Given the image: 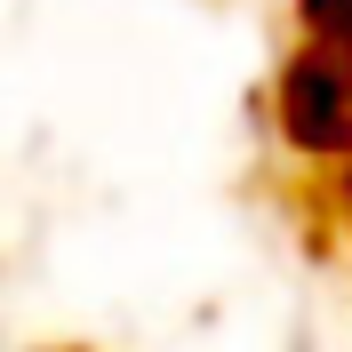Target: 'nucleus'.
Wrapping results in <instances>:
<instances>
[{
    "instance_id": "1",
    "label": "nucleus",
    "mask_w": 352,
    "mask_h": 352,
    "mask_svg": "<svg viewBox=\"0 0 352 352\" xmlns=\"http://www.w3.org/2000/svg\"><path fill=\"white\" fill-rule=\"evenodd\" d=\"M272 112H280V136L305 160L344 168L352 160V56L344 48H320V41L288 48L280 88H272Z\"/></svg>"
}]
</instances>
